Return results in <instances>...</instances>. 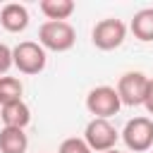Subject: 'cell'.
<instances>
[{
    "label": "cell",
    "mask_w": 153,
    "mask_h": 153,
    "mask_svg": "<svg viewBox=\"0 0 153 153\" xmlns=\"http://www.w3.org/2000/svg\"><path fill=\"white\" fill-rule=\"evenodd\" d=\"M141 105L146 108L148 115H153V76H151L148 84H146V96H143V103H141Z\"/></svg>",
    "instance_id": "16"
},
{
    "label": "cell",
    "mask_w": 153,
    "mask_h": 153,
    "mask_svg": "<svg viewBox=\"0 0 153 153\" xmlns=\"http://www.w3.org/2000/svg\"><path fill=\"white\" fill-rule=\"evenodd\" d=\"M134 38L143 41V43H151L153 41V7H143L139 10L134 17H131V24H129Z\"/></svg>",
    "instance_id": "11"
},
{
    "label": "cell",
    "mask_w": 153,
    "mask_h": 153,
    "mask_svg": "<svg viewBox=\"0 0 153 153\" xmlns=\"http://www.w3.org/2000/svg\"><path fill=\"white\" fill-rule=\"evenodd\" d=\"M0 120L5 127H14V129H24L31 122V110L24 100H14L0 108Z\"/></svg>",
    "instance_id": "9"
},
{
    "label": "cell",
    "mask_w": 153,
    "mask_h": 153,
    "mask_svg": "<svg viewBox=\"0 0 153 153\" xmlns=\"http://www.w3.org/2000/svg\"><path fill=\"white\" fill-rule=\"evenodd\" d=\"M120 108H122V103L112 86H96L86 96V110L98 120H108V117L117 115Z\"/></svg>",
    "instance_id": "6"
},
{
    "label": "cell",
    "mask_w": 153,
    "mask_h": 153,
    "mask_svg": "<svg viewBox=\"0 0 153 153\" xmlns=\"http://www.w3.org/2000/svg\"><path fill=\"white\" fill-rule=\"evenodd\" d=\"M105 153H120V151H117V148H112V151H105Z\"/></svg>",
    "instance_id": "17"
},
{
    "label": "cell",
    "mask_w": 153,
    "mask_h": 153,
    "mask_svg": "<svg viewBox=\"0 0 153 153\" xmlns=\"http://www.w3.org/2000/svg\"><path fill=\"white\" fill-rule=\"evenodd\" d=\"M10 67H12V48L7 43H0V76H5Z\"/></svg>",
    "instance_id": "15"
},
{
    "label": "cell",
    "mask_w": 153,
    "mask_h": 153,
    "mask_svg": "<svg viewBox=\"0 0 153 153\" xmlns=\"http://www.w3.org/2000/svg\"><path fill=\"white\" fill-rule=\"evenodd\" d=\"M76 43V31L69 22H43L38 26V45L43 50L65 53Z\"/></svg>",
    "instance_id": "1"
},
{
    "label": "cell",
    "mask_w": 153,
    "mask_h": 153,
    "mask_svg": "<svg viewBox=\"0 0 153 153\" xmlns=\"http://www.w3.org/2000/svg\"><path fill=\"white\" fill-rule=\"evenodd\" d=\"M57 153H93V151L86 146L84 139H79V136H69V139H65V141L60 143Z\"/></svg>",
    "instance_id": "14"
},
{
    "label": "cell",
    "mask_w": 153,
    "mask_h": 153,
    "mask_svg": "<svg viewBox=\"0 0 153 153\" xmlns=\"http://www.w3.org/2000/svg\"><path fill=\"white\" fill-rule=\"evenodd\" d=\"M29 148V136L24 129L14 127H2L0 129V153H26Z\"/></svg>",
    "instance_id": "10"
},
{
    "label": "cell",
    "mask_w": 153,
    "mask_h": 153,
    "mask_svg": "<svg viewBox=\"0 0 153 153\" xmlns=\"http://www.w3.org/2000/svg\"><path fill=\"white\" fill-rule=\"evenodd\" d=\"M22 93H24V86L17 76H0V108L7 105V103H14V100H22Z\"/></svg>",
    "instance_id": "13"
},
{
    "label": "cell",
    "mask_w": 153,
    "mask_h": 153,
    "mask_svg": "<svg viewBox=\"0 0 153 153\" xmlns=\"http://www.w3.org/2000/svg\"><path fill=\"white\" fill-rule=\"evenodd\" d=\"M0 24L10 33H19L29 26V10L19 2H7L0 10Z\"/></svg>",
    "instance_id": "8"
},
{
    "label": "cell",
    "mask_w": 153,
    "mask_h": 153,
    "mask_svg": "<svg viewBox=\"0 0 153 153\" xmlns=\"http://www.w3.org/2000/svg\"><path fill=\"white\" fill-rule=\"evenodd\" d=\"M124 38H127V24L115 17L100 19L91 29V41L98 50H115L124 43Z\"/></svg>",
    "instance_id": "2"
},
{
    "label": "cell",
    "mask_w": 153,
    "mask_h": 153,
    "mask_svg": "<svg viewBox=\"0 0 153 153\" xmlns=\"http://www.w3.org/2000/svg\"><path fill=\"white\" fill-rule=\"evenodd\" d=\"M45 50L36 41H22L12 48V65L22 74H38L45 69Z\"/></svg>",
    "instance_id": "3"
},
{
    "label": "cell",
    "mask_w": 153,
    "mask_h": 153,
    "mask_svg": "<svg viewBox=\"0 0 153 153\" xmlns=\"http://www.w3.org/2000/svg\"><path fill=\"white\" fill-rule=\"evenodd\" d=\"M38 7L48 22H67V17H72L76 5L72 0H41Z\"/></svg>",
    "instance_id": "12"
},
{
    "label": "cell",
    "mask_w": 153,
    "mask_h": 153,
    "mask_svg": "<svg viewBox=\"0 0 153 153\" xmlns=\"http://www.w3.org/2000/svg\"><path fill=\"white\" fill-rule=\"evenodd\" d=\"M120 139V131L110 124V120H98L93 117L86 129H84V141L86 146L93 151V153H105V151H112L115 143Z\"/></svg>",
    "instance_id": "4"
},
{
    "label": "cell",
    "mask_w": 153,
    "mask_h": 153,
    "mask_svg": "<svg viewBox=\"0 0 153 153\" xmlns=\"http://www.w3.org/2000/svg\"><path fill=\"white\" fill-rule=\"evenodd\" d=\"M122 141L129 151L134 153H143L148 148H153V120L148 117H134L124 124L122 129Z\"/></svg>",
    "instance_id": "5"
},
{
    "label": "cell",
    "mask_w": 153,
    "mask_h": 153,
    "mask_svg": "<svg viewBox=\"0 0 153 153\" xmlns=\"http://www.w3.org/2000/svg\"><path fill=\"white\" fill-rule=\"evenodd\" d=\"M146 84H148V76L143 72H124L117 81V96H120V103L122 105H129V108H136L143 103V96H146Z\"/></svg>",
    "instance_id": "7"
}]
</instances>
